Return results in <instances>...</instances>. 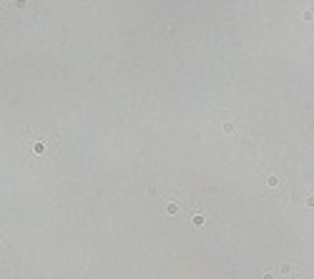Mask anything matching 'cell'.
<instances>
[{"label": "cell", "mask_w": 314, "mask_h": 279, "mask_svg": "<svg viewBox=\"0 0 314 279\" xmlns=\"http://www.w3.org/2000/svg\"><path fill=\"white\" fill-rule=\"evenodd\" d=\"M166 211H168V214H176V211H178V206H176V204H168V206H166Z\"/></svg>", "instance_id": "obj_2"}, {"label": "cell", "mask_w": 314, "mask_h": 279, "mask_svg": "<svg viewBox=\"0 0 314 279\" xmlns=\"http://www.w3.org/2000/svg\"><path fill=\"white\" fill-rule=\"evenodd\" d=\"M261 279H274V274H269V271H266V274H264Z\"/></svg>", "instance_id": "obj_4"}, {"label": "cell", "mask_w": 314, "mask_h": 279, "mask_svg": "<svg viewBox=\"0 0 314 279\" xmlns=\"http://www.w3.org/2000/svg\"><path fill=\"white\" fill-rule=\"evenodd\" d=\"M302 18H304V20H314V13H312V10H304Z\"/></svg>", "instance_id": "obj_3"}, {"label": "cell", "mask_w": 314, "mask_h": 279, "mask_svg": "<svg viewBox=\"0 0 314 279\" xmlns=\"http://www.w3.org/2000/svg\"><path fill=\"white\" fill-rule=\"evenodd\" d=\"M204 221H206V216H201V214H196V216H194V224H196V226H201Z\"/></svg>", "instance_id": "obj_1"}]
</instances>
